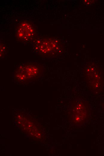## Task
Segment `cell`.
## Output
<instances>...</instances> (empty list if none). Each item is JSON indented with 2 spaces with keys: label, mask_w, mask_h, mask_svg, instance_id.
<instances>
[{
  "label": "cell",
  "mask_w": 104,
  "mask_h": 156,
  "mask_svg": "<svg viewBox=\"0 0 104 156\" xmlns=\"http://www.w3.org/2000/svg\"><path fill=\"white\" fill-rule=\"evenodd\" d=\"M35 42L36 50L42 54H48L54 50L56 47V42L54 39L48 38L41 37Z\"/></svg>",
  "instance_id": "7a4b0ae2"
},
{
  "label": "cell",
  "mask_w": 104,
  "mask_h": 156,
  "mask_svg": "<svg viewBox=\"0 0 104 156\" xmlns=\"http://www.w3.org/2000/svg\"><path fill=\"white\" fill-rule=\"evenodd\" d=\"M15 34L16 38L19 40L29 41L33 38L35 34L34 25L29 20H22L18 24Z\"/></svg>",
  "instance_id": "6da1fadb"
}]
</instances>
